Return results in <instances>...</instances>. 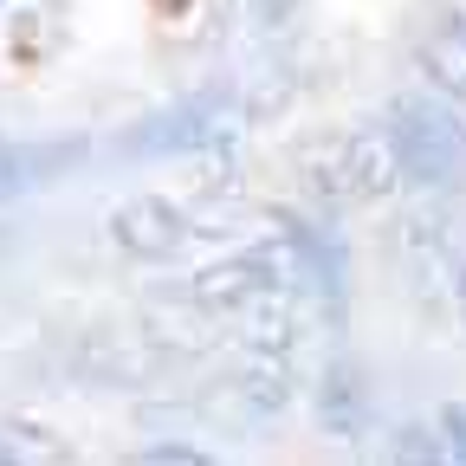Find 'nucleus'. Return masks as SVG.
Masks as SVG:
<instances>
[{
    "label": "nucleus",
    "mask_w": 466,
    "mask_h": 466,
    "mask_svg": "<svg viewBox=\"0 0 466 466\" xmlns=\"http://www.w3.org/2000/svg\"><path fill=\"white\" fill-rule=\"evenodd\" d=\"M382 149H389V162L408 188H428V195L453 188L466 175V116L441 91H401L389 104Z\"/></svg>",
    "instance_id": "f257e3e1"
},
{
    "label": "nucleus",
    "mask_w": 466,
    "mask_h": 466,
    "mask_svg": "<svg viewBox=\"0 0 466 466\" xmlns=\"http://www.w3.org/2000/svg\"><path fill=\"white\" fill-rule=\"evenodd\" d=\"M233 137H240V104H233L227 91H195L175 110L149 116L143 130H130L124 149L130 156H214Z\"/></svg>",
    "instance_id": "f03ea898"
},
{
    "label": "nucleus",
    "mask_w": 466,
    "mask_h": 466,
    "mask_svg": "<svg viewBox=\"0 0 466 466\" xmlns=\"http://www.w3.org/2000/svg\"><path fill=\"white\" fill-rule=\"evenodd\" d=\"M389 182H395V162L382 137H337L318 149V168H311V188L324 201H376Z\"/></svg>",
    "instance_id": "7ed1b4c3"
},
{
    "label": "nucleus",
    "mask_w": 466,
    "mask_h": 466,
    "mask_svg": "<svg viewBox=\"0 0 466 466\" xmlns=\"http://www.w3.org/2000/svg\"><path fill=\"white\" fill-rule=\"evenodd\" d=\"M415 66H421L428 91H441L447 104L466 110V7H434V20H421Z\"/></svg>",
    "instance_id": "20e7f679"
},
{
    "label": "nucleus",
    "mask_w": 466,
    "mask_h": 466,
    "mask_svg": "<svg viewBox=\"0 0 466 466\" xmlns=\"http://www.w3.org/2000/svg\"><path fill=\"white\" fill-rule=\"evenodd\" d=\"M110 233H116V247L137 253V259H175L188 247V214L156 201V195H137V201H124L110 214Z\"/></svg>",
    "instance_id": "39448f33"
},
{
    "label": "nucleus",
    "mask_w": 466,
    "mask_h": 466,
    "mask_svg": "<svg viewBox=\"0 0 466 466\" xmlns=\"http://www.w3.org/2000/svg\"><path fill=\"white\" fill-rule=\"evenodd\" d=\"M318 415H324V428L343 434V441L363 434V421H370V389H363V376L350 370V363H330V370H324V382H318Z\"/></svg>",
    "instance_id": "423d86ee"
},
{
    "label": "nucleus",
    "mask_w": 466,
    "mask_h": 466,
    "mask_svg": "<svg viewBox=\"0 0 466 466\" xmlns=\"http://www.w3.org/2000/svg\"><path fill=\"white\" fill-rule=\"evenodd\" d=\"M20 188H26V149H14L0 137V201H14Z\"/></svg>",
    "instance_id": "0eeeda50"
},
{
    "label": "nucleus",
    "mask_w": 466,
    "mask_h": 466,
    "mask_svg": "<svg viewBox=\"0 0 466 466\" xmlns=\"http://www.w3.org/2000/svg\"><path fill=\"white\" fill-rule=\"evenodd\" d=\"M441 434H447L441 453H447V460H466V408H453V401L441 408Z\"/></svg>",
    "instance_id": "6e6552de"
},
{
    "label": "nucleus",
    "mask_w": 466,
    "mask_h": 466,
    "mask_svg": "<svg viewBox=\"0 0 466 466\" xmlns=\"http://www.w3.org/2000/svg\"><path fill=\"white\" fill-rule=\"evenodd\" d=\"M149 460H208V453H201V447H156Z\"/></svg>",
    "instance_id": "1a4fd4ad"
},
{
    "label": "nucleus",
    "mask_w": 466,
    "mask_h": 466,
    "mask_svg": "<svg viewBox=\"0 0 466 466\" xmlns=\"http://www.w3.org/2000/svg\"><path fill=\"white\" fill-rule=\"evenodd\" d=\"M453 299H460V318H466V259L453 266Z\"/></svg>",
    "instance_id": "9d476101"
},
{
    "label": "nucleus",
    "mask_w": 466,
    "mask_h": 466,
    "mask_svg": "<svg viewBox=\"0 0 466 466\" xmlns=\"http://www.w3.org/2000/svg\"><path fill=\"white\" fill-rule=\"evenodd\" d=\"M285 7H291V0H259V14H266V20H279Z\"/></svg>",
    "instance_id": "9b49d317"
}]
</instances>
